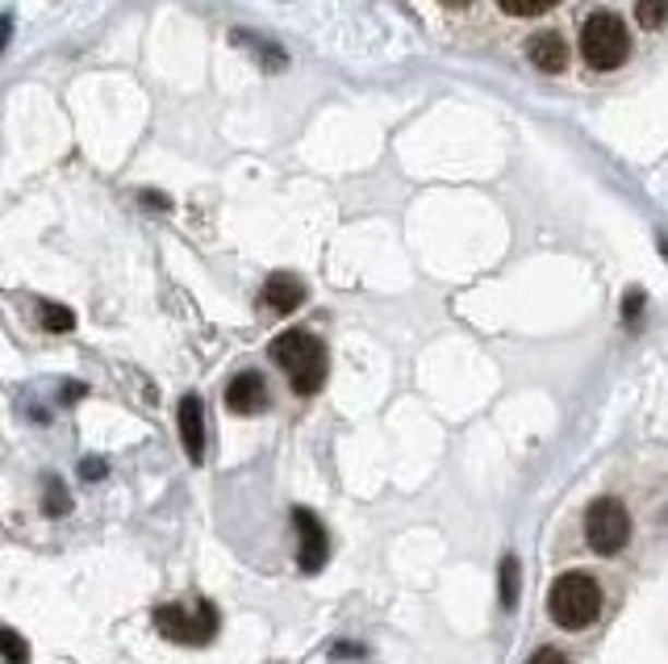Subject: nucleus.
Listing matches in <instances>:
<instances>
[{
  "mask_svg": "<svg viewBox=\"0 0 668 664\" xmlns=\"http://www.w3.org/2000/svg\"><path fill=\"white\" fill-rule=\"evenodd\" d=\"M180 439H184V451H189L192 464H201L205 460V405H201V398L196 393H189V398H180Z\"/></svg>",
  "mask_w": 668,
  "mask_h": 664,
  "instance_id": "7",
  "label": "nucleus"
},
{
  "mask_svg": "<svg viewBox=\"0 0 668 664\" xmlns=\"http://www.w3.org/2000/svg\"><path fill=\"white\" fill-rule=\"evenodd\" d=\"M80 473H84V476H88V481H93V476H105V464H96V460H88V464H84Z\"/></svg>",
  "mask_w": 668,
  "mask_h": 664,
  "instance_id": "21",
  "label": "nucleus"
},
{
  "mask_svg": "<svg viewBox=\"0 0 668 664\" xmlns=\"http://www.w3.org/2000/svg\"><path fill=\"white\" fill-rule=\"evenodd\" d=\"M0 643H4V661H9V664L29 661V648H25V640L13 631V627H4V631H0Z\"/></svg>",
  "mask_w": 668,
  "mask_h": 664,
  "instance_id": "16",
  "label": "nucleus"
},
{
  "mask_svg": "<svg viewBox=\"0 0 668 664\" xmlns=\"http://www.w3.org/2000/svg\"><path fill=\"white\" fill-rule=\"evenodd\" d=\"M644 309V293H627V318H635Z\"/></svg>",
  "mask_w": 668,
  "mask_h": 664,
  "instance_id": "19",
  "label": "nucleus"
},
{
  "mask_svg": "<svg viewBox=\"0 0 668 664\" xmlns=\"http://www.w3.org/2000/svg\"><path fill=\"white\" fill-rule=\"evenodd\" d=\"M585 540L597 556H619L631 544V510L619 498H594L585 510Z\"/></svg>",
  "mask_w": 668,
  "mask_h": 664,
  "instance_id": "4",
  "label": "nucleus"
},
{
  "mask_svg": "<svg viewBox=\"0 0 668 664\" xmlns=\"http://www.w3.org/2000/svg\"><path fill=\"white\" fill-rule=\"evenodd\" d=\"M301 301H306V285H301L293 272L267 276V285H263V293H260V306L272 309V313H293Z\"/></svg>",
  "mask_w": 668,
  "mask_h": 664,
  "instance_id": "9",
  "label": "nucleus"
},
{
  "mask_svg": "<svg viewBox=\"0 0 668 664\" xmlns=\"http://www.w3.org/2000/svg\"><path fill=\"white\" fill-rule=\"evenodd\" d=\"M581 50H585V63L594 72H615L631 55V34L615 13H594L581 25Z\"/></svg>",
  "mask_w": 668,
  "mask_h": 664,
  "instance_id": "3",
  "label": "nucleus"
},
{
  "mask_svg": "<svg viewBox=\"0 0 668 664\" xmlns=\"http://www.w3.org/2000/svg\"><path fill=\"white\" fill-rule=\"evenodd\" d=\"M548 615L564 631H585L601 615V585H597V577H589V572L556 577V585L548 593Z\"/></svg>",
  "mask_w": 668,
  "mask_h": 664,
  "instance_id": "2",
  "label": "nucleus"
},
{
  "mask_svg": "<svg viewBox=\"0 0 668 664\" xmlns=\"http://www.w3.org/2000/svg\"><path fill=\"white\" fill-rule=\"evenodd\" d=\"M267 405V384L260 372H239L226 384V410L230 414H260Z\"/></svg>",
  "mask_w": 668,
  "mask_h": 664,
  "instance_id": "8",
  "label": "nucleus"
},
{
  "mask_svg": "<svg viewBox=\"0 0 668 664\" xmlns=\"http://www.w3.org/2000/svg\"><path fill=\"white\" fill-rule=\"evenodd\" d=\"M143 201H146V205H155V210H171V201H167V197H159V192H143Z\"/></svg>",
  "mask_w": 668,
  "mask_h": 664,
  "instance_id": "20",
  "label": "nucleus"
},
{
  "mask_svg": "<svg viewBox=\"0 0 668 664\" xmlns=\"http://www.w3.org/2000/svg\"><path fill=\"white\" fill-rule=\"evenodd\" d=\"M551 4H560V0H498V9L514 13V17H539V13H548Z\"/></svg>",
  "mask_w": 668,
  "mask_h": 664,
  "instance_id": "15",
  "label": "nucleus"
},
{
  "mask_svg": "<svg viewBox=\"0 0 668 664\" xmlns=\"http://www.w3.org/2000/svg\"><path fill=\"white\" fill-rule=\"evenodd\" d=\"M267 356L285 368L293 380V393H301V398H310L326 384V347L310 331H285L267 347Z\"/></svg>",
  "mask_w": 668,
  "mask_h": 664,
  "instance_id": "1",
  "label": "nucleus"
},
{
  "mask_svg": "<svg viewBox=\"0 0 668 664\" xmlns=\"http://www.w3.org/2000/svg\"><path fill=\"white\" fill-rule=\"evenodd\" d=\"M635 22L644 29H660L668 22V0H635Z\"/></svg>",
  "mask_w": 668,
  "mask_h": 664,
  "instance_id": "12",
  "label": "nucleus"
},
{
  "mask_svg": "<svg viewBox=\"0 0 668 664\" xmlns=\"http://www.w3.org/2000/svg\"><path fill=\"white\" fill-rule=\"evenodd\" d=\"M43 327H47V331H55V334L72 331L75 313L68 306H55V301H47V306H43Z\"/></svg>",
  "mask_w": 668,
  "mask_h": 664,
  "instance_id": "14",
  "label": "nucleus"
},
{
  "mask_svg": "<svg viewBox=\"0 0 668 664\" xmlns=\"http://www.w3.org/2000/svg\"><path fill=\"white\" fill-rule=\"evenodd\" d=\"M293 526H297V565H301V572H322L326 556H331V540H326L322 519L313 510H306V506H297L293 510Z\"/></svg>",
  "mask_w": 668,
  "mask_h": 664,
  "instance_id": "6",
  "label": "nucleus"
},
{
  "mask_svg": "<svg viewBox=\"0 0 668 664\" xmlns=\"http://www.w3.org/2000/svg\"><path fill=\"white\" fill-rule=\"evenodd\" d=\"M159 636L171 643H210L217 636V610L214 602H192V606H159L155 610Z\"/></svg>",
  "mask_w": 668,
  "mask_h": 664,
  "instance_id": "5",
  "label": "nucleus"
},
{
  "mask_svg": "<svg viewBox=\"0 0 668 664\" xmlns=\"http://www.w3.org/2000/svg\"><path fill=\"white\" fill-rule=\"evenodd\" d=\"M526 664H569V661H564L556 648H544V652H535V656H530Z\"/></svg>",
  "mask_w": 668,
  "mask_h": 664,
  "instance_id": "17",
  "label": "nucleus"
},
{
  "mask_svg": "<svg viewBox=\"0 0 668 664\" xmlns=\"http://www.w3.org/2000/svg\"><path fill=\"white\" fill-rule=\"evenodd\" d=\"M526 59L548 75L569 72V43H564L560 34H535V38L526 43Z\"/></svg>",
  "mask_w": 668,
  "mask_h": 664,
  "instance_id": "10",
  "label": "nucleus"
},
{
  "mask_svg": "<svg viewBox=\"0 0 668 664\" xmlns=\"http://www.w3.org/2000/svg\"><path fill=\"white\" fill-rule=\"evenodd\" d=\"M43 510H47L50 519H59V514H68V510H72V498H68V489H63L55 476H50L47 489H43Z\"/></svg>",
  "mask_w": 668,
  "mask_h": 664,
  "instance_id": "13",
  "label": "nucleus"
},
{
  "mask_svg": "<svg viewBox=\"0 0 668 664\" xmlns=\"http://www.w3.org/2000/svg\"><path fill=\"white\" fill-rule=\"evenodd\" d=\"M331 656H343V661H356V656H363V648H356V643H334Z\"/></svg>",
  "mask_w": 668,
  "mask_h": 664,
  "instance_id": "18",
  "label": "nucleus"
},
{
  "mask_svg": "<svg viewBox=\"0 0 668 664\" xmlns=\"http://www.w3.org/2000/svg\"><path fill=\"white\" fill-rule=\"evenodd\" d=\"M439 4H448V9H468L473 0H439Z\"/></svg>",
  "mask_w": 668,
  "mask_h": 664,
  "instance_id": "22",
  "label": "nucleus"
},
{
  "mask_svg": "<svg viewBox=\"0 0 668 664\" xmlns=\"http://www.w3.org/2000/svg\"><path fill=\"white\" fill-rule=\"evenodd\" d=\"M498 597H501V610H514V602H518V556H501Z\"/></svg>",
  "mask_w": 668,
  "mask_h": 664,
  "instance_id": "11",
  "label": "nucleus"
}]
</instances>
